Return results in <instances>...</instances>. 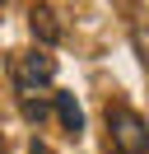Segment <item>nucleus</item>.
<instances>
[{
    "label": "nucleus",
    "instance_id": "obj_1",
    "mask_svg": "<svg viewBox=\"0 0 149 154\" xmlns=\"http://www.w3.org/2000/svg\"><path fill=\"white\" fill-rule=\"evenodd\" d=\"M51 75H56V56H47L42 47L37 51H19V56L9 61V79H14L19 98H33V89H42Z\"/></svg>",
    "mask_w": 149,
    "mask_h": 154
},
{
    "label": "nucleus",
    "instance_id": "obj_2",
    "mask_svg": "<svg viewBox=\"0 0 149 154\" xmlns=\"http://www.w3.org/2000/svg\"><path fill=\"white\" fill-rule=\"evenodd\" d=\"M107 131H112L117 154H144L149 149V126L130 107H107Z\"/></svg>",
    "mask_w": 149,
    "mask_h": 154
},
{
    "label": "nucleus",
    "instance_id": "obj_3",
    "mask_svg": "<svg viewBox=\"0 0 149 154\" xmlns=\"http://www.w3.org/2000/svg\"><path fill=\"white\" fill-rule=\"evenodd\" d=\"M28 28H33V38L42 42V47L61 42V23H56V10H51V5H37V10H33V19H28Z\"/></svg>",
    "mask_w": 149,
    "mask_h": 154
},
{
    "label": "nucleus",
    "instance_id": "obj_4",
    "mask_svg": "<svg viewBox=\"0 0 149 154\" xmlns=\"http://www.w3.org/2000/svg\"><path fill=\"white\" fill-rule=\"evenodd\" d=\"M56 117H61V126L79 140V131H84V107L74 103V94H56Z\"/></svg>",
    "mask_w": 149,
    "mask_h": 154
},
{
    "label": "nucleus",
    "instance_id": "obj_5",
    "mask_svg": "<svg viewBox=\"0 0 149 154\" xmlns=\"http://www.w3.org/2000/svg\"><path fill=\"white\" fill-rule=\"evenodd\" d=\"M19 103H23V117H28V122H42V117H47V103H42V98H19Z\"/></svg>",
    "mask_w": 149,
    "mask_h": 154
},
{
    "label": "nucleus",
    "instance_id": "obj_6",
    "mask_svg": "<svg viewBox=\"0 0 149 154\" xmlns=\"http://www.w3.org/2000/svg\"><path fill=\"white\" fill-rule=\"evenodd\" d=\"M33 154H51V149H47V145H42V140H33Z\"/></svg>",
    "mask_w": 149,
    "mask_h": 154
}]
</instances>
